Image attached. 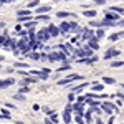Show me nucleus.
<instances>
[{
    "instance_id": "nucleus-1",
    "label": "nucleus",
    "mask_w": 124,
    "mask_h": 124,
    "mask_svg": "<svg viewBox=\"0 0 124 124\" xmlns=\"http://www.w3.org/2000/svg\"><path fill=\"white\" fill-rule=\"evenodd\" d=\"M71 111H73V104H71V101H68L66 108H65V113H63V121H65V124L71 123Z\"/></svg>"
},
{
    "instance_id": "nucleus-2",
    "label": "nucleus",
    "mask_w": 124,
    "mask_h": 124,
    "mask_svg": "<svg viewBox=\"0 0 124 124\" xmlns=\"http://www.w3.org/2000/svg\"><path fill=\"white\" fill-rule=\"evenodd\" d=\"M91 50H93V48H91V46H89V45H88V46L78 48L76 51H75V55H76V56H79V58H86V56H91Z\"/></svg>"
},
{
    "instance_id": "nucleus-3",
    "label": "nucleus",
    "mask_w": 124,
    "mask_h": 124,
    "mask_svg": "<svg viewBox=\"0 0 124 124\" xmlns=\"http://www.w3.org/2000/svg\"><path fill=\"white\" fill-rule=\"evenodd\" d=\"M48 60L50 61H56V60H61L63 63L66 61V55L65 53H60V51H50V55H48Z\"/></svg>"
},
{
    "instance_id": "nucleus-4",
    "label": "nucleus",
    "mask_w": 124,
    "mask_h": 124,
    "mask_svg": "<svg viewBox=\"0 0 124 124\" xmlns=\"http://www.w3.org/2000/svg\"><path fill=\"white\" fill-rule=\"evenodd\" d=\"M50 37H51V33H50L48 28H41L38 33H37V38H38L40 41H43V43H45L46 40H50Z\"/></svg>"
},
{
    "instance_id": "nucleus-5",
    "label": "nucleus",
    "mask_w": 124,
    "mask_h": 124,
    "mask_svg": "<svg viewBox=\"0 0 124 124\" xmlns=\"http://www.w3.org/2000/svg\"><path fill=\"white\" fill-rule=\"evenodd\" d=\"M81 75H75V73H73V75H70V76H66V78H63V79H58V85H68V83H71V81H75V79H81Z\"/></svg>"
},
{
    "instance_id": "nucleus-6",
    "label": "nucleus",
    "mask_w": 124,
    "mask_h": 124,
    "mask_svg": "<svg viewBox=\"0 0 124 124\" xmlns=\"http://www.w3.org/2000/svg\"><path fill=\"white\" fill-rule=\"evenodd\" d=\"M60 30H61V35H68V33L73 30L71 22H61V23H60Z\"/></svg>"
},
{
    "instance_id": "nucleus-7",
    "label": "nucleus",
    "mask_w": 124,
    "mask_h": 124,
    "mask_svg": "<svg viewBox=\"0 0 124 124\" xmlns=\"http://www.w3.org/2000/svg\"><path fill=\"white\" fill-rule=\"evenodd\" d=\"M101 108L104 109L106 114H113V111H116V109H117L114 104H111V103H106V101H104V103H101Z\"/></svg>"
},
{
    "instance_id": "nucleus-8",
    "label": "nucleus",
    "mask_w": 124,
    "mask_h": 124,
    "mask_svg": "<svg viewBox=\"0 0 124 124\" xmlns=\"http://www.w3.org/2000/svg\"><path fill=\"white\" fill-rule=\"evenodd\" d=\"M117 55H119V50H117V48H109L104 53V60H111V58L117 56Z\"/></svg>"
},
{
    "instance_id": "nucleus-9",
    "label": "nucleus",
    "mask_w": 124,
    "mask_h": 124,
    "mask_svg": "<svg viewBox=\"0 0 124 124\" xmlns=\"http://www.w3.org/2000/svg\"><path fill=\"white\" fill-rule=\"evenodd\" d=\"M96 33L93 31V30H88V28H85V30H81V38L83 40H89V38H93Z\"/></svg>"
},
{
    "instance_id": "nucleus-10",
    "label": "nucleus",
    "mask_w": 124,
    "mask_h": 124,
    "mask_svg": "<svg viewBox=\"0 0 124 124\" xmlns=\"http://www.w3.org/2000/svg\"><path fill=\"white\" fill-rule=\"evenodd\" d=\"M15 83L13 81V78H7V79H0V89H5V88H8Z\"/></svg>"
},
{
    "instance_id": "nucleus-11",
    "label": "nucleus",
    "mask_w": 124,
    "mask_h": 124,
    "mask_svg": "<svg viewBox=\"0 0 124 124\" xmlns=\"http://www.w3.org/2000/svg\"><path fill=\"white\" fill-rule=\"evenodd\" d=\"M56 17L58 18H75L76 15H75V13H70V12H58Z\"/></svg>"
},
{
    "instance_id": "nucleus-12",
    "label": "nucleus",
    "mask_w": 124,
    "mask_h": 124,
    "mask_svg": "<svg viewBox=\"0 0 124 124\" xmlns=\"http://www.w3.org/2000/svg\"><path fill=\"white\" fill-rule=\"evenodd\" d=\"M48 12H51V7L50 5H43V7L37 8V15H43V13H48Z\"/></svg>"
},
{
    "instance_id": "nucleus-13",
    "label": "nucleus",
    "mask_w": 124,
    "mask_h": 124,
    "mask_svg": "<svg viewBox=\"0 0 124 124\" xmlns=\"http://www.w3.org/2000/svg\"><path fill=\"white\" fill-rule=\"evenodd\" d=\"M98 41H99V40L96 38V35H94L93 38H89V40H88V45H89V46L93 48V50H98V48H99V45H98Z\"/></svg>"
},
{
    "instance_id": "nucleus-14",
    "label": "nucleus",
    "mask_w": 124,
    "mask_h": 124,
    "mask_svg": "<svg viewBox=\"0 0 124 124\" xmlns=\"http://www.w3.org/2000/svg\"><path fill=\"white\" fill-rule=\"evenodd\" d=\"M116 25H117L116 20H109V18L103 20V28H106V27H116Z\"/></svg>"
},
{
    "instance_id": "nucleus-15",
    "label": "nucleus",
    "mask_w": 124,
    "mask_h": 124,
    "mask_svg": "<svg viewBox=\"0 0 124 124\" xmlns=\"http://www.w3.org/2000/svg\"><path fill=\"white\" fill-rule=\"evenodd\" d=\"M48 30H50V33H51V37H58V35L61 33V30L58 28V27H55V25H50Z\"/></svg>"
},
{
    "instance_id": "nucleus-16",
    "label": "nucleus",
    "mask_w": 124,
    "mask_h": 124,
    "mask_svg": "<svg viewBox=\"0 0 124 124\" xmlns=\"http://www.w3.org/2000/svg\"><path fill=\"white\" fill-rule=\"evenodd\" d=\"M86 86H88V83H81V85H78V86H73V88H71V91H75V93H81Z\"/></svg>"
},
{
    "instance_id": "nucleus-17",
    "label": "nucleus",
    "mask_w": 124,
    "mask_h": 124,
    "mask_svg": "<svg viewBox=\"0 0 124 124\" xmlns=\"http://www.w3.org/2000/svg\"><path fill=\"white\" fill-rule=\"evenodd\" d=\"M89 27H94V28H101V27H103V22H98V20H91V22H89Z\"/></svg>"
},
{
    "instance_id": "nucleus-18",
    "label": "nucleus",
    "mask_w": 124,
    "mask_h": 124,
    "mask_svg": "<svg viewBox=\"0 0 124 124\" xmlns=\"http://www.w3.org/2000/svg\"><path fill=\"white\" fill-rule=\"evenodd\" d=\"M37 23H38V20H37V22H31V20H30V22H27V23H23V25H25V28H28V30H33V28H35V25H37Z\"/></svg>"
},
{
    "instance_id": "nucleus-19",
    "label": "nucleus",
    "mask_w": 124,
    "mask_h": 124,
    "mask_svg": "<svg viewBox=\"0 0 124 124\" xmlns=\"http://www.w3.org/2000/svg\"><path fill=\"white\" fill-rule=\"evenodd\" d=\"M104 35H106V33H104V30H103V27H101V28H98V31H96V38L101 40Z\"/></svg>"
},
{
    "instance_id": "nucleus-20",
    "label": "nucleus",
    "mask_w": 124,
    "mask_h": 124,
    "mask_svg": "<svg viewBox=\"0 0 124 124\" xmlns=\"http://www.w3.org/2000/svg\"><path fill=\"white\" fill-rule=\"evenodd\" d=\"M83 13H85V17H91V18L96 17V10H85Z\"/></svg>"
},
{
    "instance_id": "nucleus-21",
    "label": "nucleus",
    "mask_w": 124,
    "mask_h": 124,
    "mask_svg": "<svg viewBox=\"0 0 124 124\" xmlns=\"http://www.w3.org/2000/svg\"><path fill=\"white\" fill-rule=\"evenodd\" d=\"M103 81H104L106 85H114V83H116L114 78H109V76H104V78H103Z\"/></svg>"
},
{
    "instance_id": "nucleus-22",
    "label": "nucleus",
    "mask_w": 124,
    "mask_h": 124,
    "mask_svg": "<svg viewBox=\"0 0 124 124\" xmlns=\"http://www.w3.org/2000/svg\"><path fill=\"white\" fill-rule=\"evenodd\" d=\"M123 65H124V61H119V60L111 61V68H119V66H123Z\"/></svg>"
},
{
    "instance_id": "nucleus-23",
    "label": "nucleus",
    "mask_w": 124,
    "mask_h": 124,
    "mask_svg": "<svg viewBox=\"0 0 124 124\" xmlns=\"http://www.w3.org/2000/svg\"><path fill=\"white\" fill-rule=\"evenodd\" d=\"M7 35H8L7 31H5V33H0V46H3V45H5V40H7Z\"/></svg>"
},
{
    "instance_id": "nucleus-24",
    "label": "nucleus",
    "mask_w": 124,
    "mask_h": 124,
    "mask_svg": "<svg viewBox=\"0 0 124 124\" xmlns=\"http://www.w3.org/2000/svg\"><path fill=\"white\" fill-rule=\"evenodd\" d=\"M75 119H76L78 124H86V121L83 119V114H76V116H75Z\"/></svg>"
},
{
    "instance_id": "nucleus-25",
    "label": "nucleus",
    "mask_w": 124,
    "mask_h": 124,
    "mask_svg": "<svg viewBox=\"0 0 124 124\" xmlns=\"http://www.w3.org/2000/svg\"><path fill=\"white\" fill-rule=\"evenodd\" d=\"M27 15H31L28 8H25V10H18V17H27Z\"/></svg>"
},
{
    "instance_id": "nucleus-26",
    "label": "nucleus",
    "mask_w": 124,
    "mask_h": 124,
    "mask_svg": "<svg viewBox=\"0 0 124 124\" xmlns=\"http://www.w3.org/2000/svg\"><path fill=\"white\" fill-rule=\"evenodd\" d=\"M119 38H121V37H119V31H117V33H113V35H109V41H117Z\"/></svg>"
},
{
    "instance_id": "nucleus-27",
    "label": "nucleus",
    "mask_w": 124,
    "mask_h": 124,
    "mask_svg": "<svg viewBox=\"0 0 124 124\" xmlns=\"http://www.w3.org/2000/svg\"><path fill=\"white\" fill-rule=\"evenodd\" d=\"M91 89L99 93V91H103V89H104V85H93V88H91Z\"/></svg>"
},
{
    "instance_id": "nucleus-28",
    "label": "nucleus",
    "mask_w": 124,
    "mask_h": 124,
    "mask_svg": "<svg viewBox=\"0 0 124 124\" xmlns=\"http://www.w3.org/2000/svg\"><path fill=\"white\" fill-rule=\"evenodd\" d=\"M38 3H40V0H30L27 7H28V8H31V7H38Z\"/></svg>"
},
{
    "instance_id": "nucleus-29",
    "label": "nucleus",
    "mask_w": 124,
    "mask_h": 124,
    "mask_svg": "<svg viewBox=\"0 0 124 124\" xmlns=\"http://www.w3.org/2000/svg\"><path fill=\"white\" fill-rule=\"evenodd\" d=\"M2 117H3V119H12V116H10V113L7 109H2Z\"/></svg>"
},
{
    "instance_id": "nucleus-30",
    "label": "nucleus",
    "mask_w": 124,
    "mask_h": 124,
    "mask_svg": "<svg viewBox=\"0 0 124 124\" xmlns=\"http://www.w3.org/2000/svg\"><path fill=\"white\" fill-rule=\"evenodd\" d=\"M13 99H17V101H25V96L22 94V93H17V94L13 96Z\"/></svg>"
},
{
    "instance_id": "nucleus-31",
    "label": "nucleus",
    "mask_w": 124,
    "mask_h": 124,
    "mask_svg": "<svg viewBox=\"0 0 124 124\" xmlns=\"http://www.w3.org/2000/svg\"><path fill=\"white\" fill-rule=\"evenodd\" d=\"M28 66V65H27V63H22V61H17V63H15V68H27Z\"/></svg>"
},
{
    "instance_id": "nucleus-32",
    "label": "nucleus",
    "mask_w": 124,
    "mask_h": 124,
    "mask_svg": "<svg viewBox=\"0 0 124 124\" xmlns=\"http://www.w3.org/2000/svg\"><path fill=\"white\" fill-rule=\"evenodd\" d=\"M30 91V88H28V85H23L22 88H20V93H28Z\"/></svg>"
},
{
    "instance_id": "nucleus-33",
    "label": "nucleus",
    "mask_w": 124,
    "mask_h": 124,
    "mask_svg": "<svg viewBox=\"0 0 124 124\" xmlns=\"http://www.w3.org/2000/svg\"><path fill=\"white\" fill-rule=\"evenodd\" d=\"M111 10H114L117 13H124V8H121V7H111Z\"/></svg>"
},
{
    "instance_id": "nucleus-34",
    "label": "nucleus",
    "mask_w": 124,
    "mask_h": 124,
    "mask_svg": "<svg viewBox=\"0 0 124 124\" xmlns=\"http://www.w3.org/2000/svg\"><path fill=\"white\" fill-rule=\"evenodd\" d=\"M93 2H94L96 5H104V3L108 2V0H93Z\"/></svg>"
},
{
    "instance_id": "nucleus-35",
    "label": "nucleus",
    "mask_w": 124,
    "mask_h": 124,
    "mask_svg": "<svg viewBox=\"0 0 124 124\" xmlns=\"http://www.w3.org/2000/svg\"><path fill=\"white\" fill-rule=\"evenodd\" d=\"M68 99H70V101H75V91H71V93H70Z\"/></svg>"
},
{
    "instance_id": "nucleus-36",
    "label": "nucleus",
    "mask_w": 124,
    "mask_h": 124,
    "mask_svg": "<svg viewBox=\"0 0 124 124\" xmlns=\"http://www.w3.org/2000/svg\"><path fill=\"white\" fill-rule=\"evenodd\" d=\"M117 27H123L124 28V20H119V22H117Z\"/></svg>"
},
{
    "instance_id": "nucleus-37",
    "label": "nucleus",
    "mask_w": 124,
    "mask_h": 124,
    "mask_svg": "<svg viewBox=\"0 0 124 124\" xmlns=\"http://www.w3.org/2000/svg\"><path fill=\"white\" fill-rule=\"evenodd\" d=\"M2 28H5V22H0V30Z\"/></svg>"
},
{
    "instance_id": "nucleus-38",
    "label": "nucleus",
    "mask_w": 124,
    "mask_h": 124,
    "mask_svg": "<svg viewBox=\"0 0 124 124\" xmlns=\"http://www.w3.org/2000/svg\"><path fill=\"white\" fill-rule=\"evenodd\" d=\"M119 37H121V38H124V30H123V31H119Z\"/></svg>"
},
{
    "instance_id": "nucleus-39",
    "label": "nucleus",
    "mask_w": 124,
    "mask_h": 124,
    "mask_svg": "<svg viewBox=\"0 0 124 124\" xmlns=\"http://www.w3.org/2000/svg\"><path fill=\"white\" fill-rule=\"evenodd\" d=\"M96 124H103V121H101V119H98V121H96Z\"/></svg>"
},
{
    "instance_id": "nucleus-40",
    "label": "nucleus",
    "mask_w": 124,
    "mask_h": 124,
    "mask_svg": "<svg viewBox=\"0 0 124 124\" xmlns=\"http://www.w3.org/2000/svg\"><path fill=\"white\" fill-rule=\"evenodd\" d=\"M0 61H3V56H2V55H0Z\"/></svg>"
},
{
    "instance_id": "nucleus-41",
    "label": "nucleus",
    "mask_w": 124,
    "mask_h": 124,
    "mask_svg": "<svg viewBox=\"0 0 124 124\" xmlns=\"http://www.w3.org/2000/svg\"><path fill=\"white\" fill-rule=\"evenodd\" d=\"M0 117H2V113H0Z\"/></svg>"
},
{
    "instance_id": "nucleus-42",
    "label": "nucleus",
    "mask_w": 124,
    "mask_h": 124,
    "mask_svg": "<svg viewBox=\"0 0 124 124\" xmlns=\"http://www.w3.org/2000/svg\"><path fill=\"white\" fill-rule=\"evenodd\" d=\"M68 2H71V0H68Z\"/></svg>"
},
{
    "instance_id": "nucleus-43",
    "label": "nucleus",
    "mask_w": 124,
    "mask_h": 124,
    "mask_svg": "<svg viewBox=\"0 0 124 124\" xmlns=\"http://www.w3.org/2000/svg\"><path fill=\"white\" fill-rule=\"evenodd\" d=\"M35 124H38V123H35Z\"/></svg>"
},
{
    "instance_id": "nucleus-44",
    "label": "nucleus",
    "mask_w": 124,
    "mask_h": 124,
    "mask_svg": "<svg viewBox=\"0 0 124 124\" xmlns=\"http://www.w3.org/2000/svg\"><path fill=\"white\" fill-rule=\"evenodd\" d=\"M123 88H124V85H123Z\"/></svg>"
}]
</instances>
